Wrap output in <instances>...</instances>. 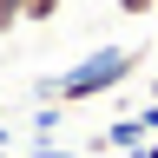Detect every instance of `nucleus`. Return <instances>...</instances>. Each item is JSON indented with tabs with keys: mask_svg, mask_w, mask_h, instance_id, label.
Masks as SVG:
<instances>
[{
	"mask_svg": "<svg viewBox=\"0 0 158 158\" xmlns=\"http://www.w3.org/2000/svg\"><path fill=\"white\" fill-rule=\"evenodd\" d=\"M152 106H158V73H152Z\"/></svg>",
	"mask_w": 158,
	"mask_h": 158,
	"instance_id": "0eeeda50",
	"label": "nucleus"
},
{
	"mask_svg": "<svg viewBox=\"0 0 158 158\" xmlns=\"http://www.w3.org/2000/svg\"><path fill=\"white\" fill-rule=\"evenodd\" d=\"M145 138H152V132H145V118L132 112V118H112V125L99 132V152H138Z\"/></svg>",
	"mask_w": 158,
	"mask_h": 158,
	"instance_id": "f03ea898",
	"label": "nucleus"
},
{
	"mask_svg": "<svg viewBox=\"0 0 158 158\" xmlns=\"http://www.w3.org/2000/svg\"><path fill=\"white\" fill-rule=\"evenodd\" d=\"M59 7L66 0H20V20L27 27H46V20H59Z\"/></svg>",
	"mask_w": 158,
	"mask_h": 158,
	"instance_id": "7ed1b4c3",
	"label": "nucleus"
},
{
	"mask_svg": "<svg viewBox=\"0 0 158 158\" xmlns=\"http://www.w3.org/2000/svg\"><path fill=\"white\" fill-rule=\"evenodd\" d=\"M112 7H118V13H125V20H138V13H152V7H158V0H112Z\"/></svg>",
	"mask_w": 158,
	"mask_h": 158,
	"instance_id": "20e7f679",
	"label": "nucleus"
},
{
	"mask_svg": "<svg viewBox=\"0 0 158 158\" xmlns=\"http://www.w3.org/2000/svg\"><path fill=\"white\" fill-rule=\"evenodd\" d=\"M7 145H13V138H7V125H0V152H7Z\"/></svg>",
	"mask_w": 158,
	"mask_h": 158,
	"instance_id": "423d86ee",
	"label": "nucleus"
},
{
	"mask_svg": "<svg viewBox=\"0 0 158 158\" xmlns=\"http://www.w3.org/2000/svg\"><path fill=\"white\" fill-rule=\"evenodd\" d=\"M132 158H158V138H145V145H138V152H132Z\"/></svg>",
	"mask_w": 158,
	"mask_h": 158,
	"instance_id": "39448f33",
	"label": "nucleus"
},
{
	"mask_svg": "<svg viewBox=\"0 0 158 158\" xmlns=\"http://www.w3.org/2000/svg\"><path fill=\"white\" fill-rule=\"evenodd\" d=\"M138 66H145V46H92V53H79L59 79H46L40 99H46V106H92V99L118 92Z\"/></svg>",
	"mask_w": 158,
	"mask_h": 158,
	"instance_id": "f257e3e1",
	"label": "nucleus"
}]
</instances>
